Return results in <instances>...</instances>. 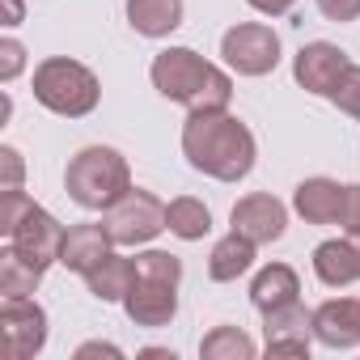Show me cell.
I'll list each match as a JSON object with an SVG mask.
<instances>
[{
	"instance_id": "16",
	"label": "cell",
	"mask_w": 360,
	"mask_h": 360,
	"mask_svg": "<svg viewBox=\"0 0 360 360\" xmlns=\"http://www.w3.org/2000/svg\"><path fill=\"white\" fill-rule=\"evenodd\" d=\"M314 276L326 288H347L360 280V255L352 238H330L322 246H314Z\"/></svg>"
},
{
	"instance_id": "9",
	"label": "cell",
	"mask_w": 360,
	"mask_h": 360,
	"mask_svg": "<svg viewBox=\"0 0 360 360\" xmlns=\"http://www.w3.org/2000/svg\"><path fill=\"white\" fill-rule=\"evenodd\" d=\"M347 68H352V60L335 43H305L292 56V81L305 94H314V98H330L339 89V81H343Z\"/></svg>"
},
{
	"instance_id": "15",
	"label": "cell",
	"mask_w": 360,
	"mask_h": 360,
	"mask_svg": "<svg viewBox=\"0 0 360 360\" xmlns=\"http://www.w3.org/2000/svg\"><path fill=\"white\" fill-rule=\"evenodd\" d=\"M115 250L106 225H72L68 238H64V255H60V267L77 271V276H89L106 255Z\"/></svg>"
},
{
	"instance_id": "23",
	"label": "cell",
	"mask_w": 360,
	"mask_h": 360,
	"mask_svg": "<svg viewBox=\"0 0 360 360\" xmlns=\"http://www.w3.org/2000/svg\"><path fill=\"white\" fill-rule=\"evenodd\" d=\"M43 267H34L30 259H22L13 246L0 250V292L5 297H30L39 284H43Z\"/></svg>"
},
{
	"instance_id": "27",
	"label": "cell",
	"mask_w": 360,
	"mask_h": 360,
	"mask_svg": "<svg viewBox=\"0 0 360 360\" xmlns=\"http://www.w3.org/2000/svg\"><path fill=\"white\" fill-rule=\"evenodd\" d=\"M0 165H5V178H0V191H13V187H22V183H26V161H22V153H18L13 144H5V148H0Z\"/></svg>"
},
{
	"instance_id": "30",
	"label": "cell",
	"mask_w": 360,
	"mask_h": 360,
	"mask_svg": "<svg viewBox=\"0 0 360 360\" xmlns=\"http://www.w3.org/2000/svg\"><path fill=\"white\" fill-rule=\"evenodd\" d=\"M89 356H110V360H119V356H123V347L94 339V343H81V347H77V360H89Z\"/></svg>"
},
{
	"instance_id": "29",
	"label": "cell",
	"mask_w": 360,
	"mask_h": 360,
	"mask_svg": "<svg viewBox=\"0 0 360 360\" xmlns=\"http://www.w3.org/2000/svg\"><path fill=\"white\" fill-rule=\"evenodd\" d=\"M347 233H360V183H352L347 187V195H343V221H339Z\"/></svg>"
},
{
	"instance_id": "5",
	"label": "cell",
	"mask_w": 360,
	"mask_h": 360,
	"mask_svg": "<svg viewBox=\"0 0 360 360\" xmlns=\"http://www.w3.org/2000/svg\"><path fill=\"white\" fill-rule=\"evenodd\" d=\"M102 225L110 233L115 246L131 250V246H148L157 233H165V204L144 191V187H131L123 200H115L106 212H102Z\"/></svg>"
},
{
	"instance_id": "34",
	"label": "cell",
	"mask_w": 360,
	"mask_h": 360,
	"mask_svg": "<svg viewBox=\"0 0 360 360\" xmlns=\"http://www.w3.org/2000/svg\"><path fill=\"white\" fill-rule=\"evenodd\" d=\"M347 238H352V242H356V255H360V233H347Z\"/></svg>"
},
{
	"instance_id": "19",
	"label": "cell",
	"mask_w": 360,
	"mask_h": 360,
	"mask_svg": "<svg viewBox=\"0 0 360 360\" xmlns=\"http://www.w3.org/2000/svg\"><path fill=\"white\" fill-rule=\"evenodd\" d=\"M255 242L250 238H242L238 229H229L217 246H212V255H208V280H217V284H233L238 276H246L250 267H255Z\"/></svg>"
},
{
	"instance_id": "17",
	"label": "cell",
	"mask_w": 360,
	"mask_h": 360,
	"mask_svg": "<svg viewBox=\"0 0 360 360\" xmlns=\"http://www.w3.org/2000/svg\"><path fill=\"white\" fill-rule=\"evenodd\" d=\"M292 301H301V280H297V271L288 263H267L250 280V305L259 314L280 309V305H292Z\"/></svg>"
},
{
	"instance_id": "32",
	"label": "cell",
	"mask_w": 360,
	"mask_h": 360,
	"mask_svg": "<svg viewBox=\"0 0 360 360\" xmlns=\"http://www.w3.org/2000/svg\"><path fill=\"white\" fill-rule=\"evenodd\" d=\"M0 9H5V26H22V18H26L22 0H0Z\"/></svg>"
},
{
	"instance_id": "24",
	"label": "cell",
	"mask_w": 360,
	"mask_h": 360,
	"mask_svg": "<svg viewBox=\"0 0 360 360\" xmlns=\"http://www.w3.org/2000/svg\"><path fill=\"white\" fill-rule=\"evenodd\" d=\"M30 208H34V200H30L22 187H13V191H0V233L9 238V233H13V225H18V221L30 212Z\"/></svg>"
},
{
	"instance_id": "8",
	"label": "cell",
	"mask_w": 360,
	"mask_h": 360,
	"mask_svg": "<svg viewBox=\"0 0 360 360\" xmlns=\"http://www.w3.org/2000/svg\"><path fill=\"white\" fill-rule=\"evenodd\" d=\"M64 238H68V229L47 212V208H30L18 225H13V233L5 238L22 259H30L34 267H51V263H60V255H64Z\"/></svg>"
},
{
	"instance_id": "6",
	"label": "cell",
	"mask_w": 360,
	"mask_h": 360,
	"mask_svg": "<svg viewBox=\"0 0 360 360\" xmlns=\"http://www.w3.org/2000/svg\"><path fill=\"white\" fill-rule=\"evenodd\" d=\"M221 56L238 77H267L280 64V34L263 22H238L225 30Z\"/></svg>"
},
{
	"instance_id": "22",
	"label": "cell",
	"mask_w": 360,
	"mask_h": 360,
	"mask_svg": "<svg viewBox=\"0 0 360 360\" xmlns=\"http://www.w3.org/2000/svg\"><path fill=\"white\" fill-rule=\"evenodd\" d=\"M259 343L242 330V326H212L200 339V356L204 360H255Z\"/></svg>"
},
{
	"instance_id": "13",
	"label": "cell",
	"mask_w": 360,
	"mask_h": 360,
	"mask_svg": "<svg viewBox=\"0 0 360 360\" xmlns=\"http://www.w3.org/2000/svg\"><path fill=\"white\" fill-rule=\"evenodd\" d=\"M314 339L322 347H360V297H330L314 309Z\"/></svg>"
},
{
	"instance_id": "11",
	"label": "cell",
	"mask_w": 360,
	"mask_h": 360,
	"mask_svg": "<svg viewBox=\"0 0 360 360\" xmlns=\"http://www.w3.org/2000/svg\"><path fill=\"white\" fill-rule=\"evenodd\" d=\"M229 225H233L242 238H250L255 246H271V242H280L284 229H288V208H284L276 195L255 191V195H242V200L233 204Z\"/></svg>"
},
{
	"instance_id": "28",
	"label": "cell",
	"mask_w": 360,
	"mask_h": 360,
	"mask_svg": "<svg viewBox=\"0 0 360 360\" xmlns=\"http://www.w3.org/2000/svg\"><path fill=\"white\" fill-rule=\"evenodd\" d=\"M318 5V13L326 18V22H356L360 18V0H314Z\"/></svg>"
},
{
	"instance_id": "26",
	"label": "cell",
	"mask_w": 360,
	"mask_h": 360,
	"mask_svg": "<svg viewBox=\"0 0 360 360\" xmlns=\"http://www.w3.org/2000/svg\"><path fill=\"white\" fill-rule=\"evenodd\" d=\"M22 68H26V47L9 34V39H0V81L5 85H13L18 77H22Z\"/></svg>"
},
{
	"instance_id": "4",
	"label": "cell",
	"mask_w": 360,
	"mask_h": 360,
	"mask_svg": "<svg viewBox=\"0 0 360 360\" xmlns=\"http://www.w3.org/2000/svg\"><path fill=\"white\" fill-rule=\"evenodd\" d=\"M34 102L51 115H60V119H85L102 102V81L81 60L47 56L34 68Z\"/></svg>"
},
{
	"instance_id": "12",
	"label": "cell",
	"mask_w": 360,
	"mask_h": 360,
	"mask_svg": "<svg viewBox=\"0 0 360 360\" xmlns=\"http://www.w3.org/2000/svg\"><path fill=\"white\" fill-rule=\"evenodd\" d=\"M123 314L136 322V326H169L174 314H178V284L174 280H153V276H136L131 280V292L123 297Z\"/></svg>"
},
{
	"instance_id": "31",
	"label": "cell",
	"mask_w": 360,
	"mask_h": 360,
	"mask_svg": "<svg viewBox=\"0 0 360 360\" xmlns=\"http://www.w3.org/2000/svg\"><path fill=\"white\" fill-rule=\"evenodd\" d=\"M246 5H250L255 13H263V18H284L297 0H246Z\"/></svg>"
},
{
	"instance_id": "21",
	"label": "cell",
	"mask_w": 360,
	"mask_h": 360,
	"mask_svg": "<svg viewBox=\"0 0 360 360\" xmlns=\"http://www.w3.org/2000/svg\"><path fill=\"white\" fill-rule=\"evenodd\" d=\"M165 229L183 242H204L212 233V212L195 195H178V200L165 204Z\"/></svg>"
},
{
	"instance_id": "18",
	"label": "cell",
	"mask_w": 360,
	"mask_h": 360,
	"mask_svg": "<svg viewBox=\"0 0 360 360\" xmlns=\"http://www.w3.org/2000/svg\"><path fill=\"white\" fill-rule=\"evenodd\" d=\"M123 9L140 39H165L183 26V0H127Z\"/></svg>"
},
{
	"instance_id": "7",
	"label": "cell",
	"mask_w": 360,
	"mask_h": 360,
	"mask_svg": "<svg viewBox=\"0 0 360 360\" xmlns=\"http://www.w3.org/2000/svg\"><path fill=\"white\" fill-rule=\"evenodd\" d=\"M0 343L9 360H34L47 347V309L34 297L0 301Z\"/></svg>"
},
{
	"instance_id": "2",
	"label": "cell",
	"mask_w": 360,
	"mask_h": 360,
	"mask_svg": "<svg viewBox=\"0 0 360 360\" xmlns=\"http://www.w3.org/2000/svg\"><path fill=\"white\" fill-rule=\"evenodd\" d=\"M153 89L187 110H229L233 102V77L217 64H208L191 47H165L153 56Z\"/></svg>"
},
{
	"instance_id": "14",
	"label": "cell",
	"mask_w": 360,
	"mask_h": 360,
	"mask_svg": "<svg viewBox=\"0 0 360 360\" xmlns=\"http://www.w3.org/2000/svg\"><path fill=\"white\" fill-rule=\"evenodd\" d=\"M343 195L347 187H339L335 178H305L292 191V212L305 221V225H339L343 221Z\"/></svg>"
},
{
	"instance_id": "25",
	"label": "cell",
	"mask_w": 360,
	"mask_h": 360,
	"mask_svg": "<svg viewBox=\"0 0 360 360\" xmlns=\"http://www.w3.org/2000/svg\"><path fill=\"white\" fill-rule=\"evenodd\" d=\"M330 102H335L343 115H352V119L360 123V64H352V68L343 72V81H339V89L330 94Z\"/></svg>"
},
{
	"instance_id": "3",
	"label": "cell",
	"mask_w": 360,
	"mask_h": 360,
	"mask_svg": "<svg viewBox=\"0 0 360 360\" xmlns=\"http://www.w3.org/2000/svg\"><path fill=\"white\" fill-rule=\"evenodd\" d=\"M64 191L85 212H106L115 200L131 191V165L110 144H85L68 169H64Z\"/></svg>"
},
{
	"instance_id": "10",
	"label": "cell",
	"mask_w": 360,
	"mask_h": 360,
	"mask_svg": "<svg viewBox=\"0 0 360 360\" xmlns=\"http://www.w3.org/2000/svg\"><path fill=\"white\" fill-rule=\"evenodd\" d=\"M263 347L271 356H309L314 347V309L301 301L263 314Z\"/></svg>"
},
{
	"instance_id": "1",
	"label": "cell",
	"mask_w": 360,
	"mask_h": 360,
	"mask_svg": "<svg viewBox=\"0 0 360 360\" xmlns=\"http://www.w3.org/2000/svg\"><path fill=\"white\" fill-rule=\"evenodd\" d=\"M183 157L191 169L217 178V183H242L255 169L259 144L255 131L229 110H191L183 123Z\"/></svg>"
},
{
	"instance_id": "33",
	"label": "cell",
	"mask_w": 360,
	"mask_h": 360,
	"mask_svg": "<svg viewBox=\"0 0 360 360\" xmlns=\"http://www.w3.org/2000/svg\"><path fill=\"white\" fill-rule=\"evenodd\" d=\"M140 356H144V360H174V352H169V347H144Z\"/></svg>"
},
{
	"instance_id": "20",
	"label": "cell",
	"mask_w": 360,
	"mask_h": 360,
	"mask_svg": "<svg viewBox=\"0 0 360 360\" xmlns=\"http://www.w3.org/2000/svg\"><path fill=\"white\" fill-rule=\"evenodd\" d=\"M131 280H136V263H131L127 255H115V250L85 276L89 292H94L98 301H106V305H123V297L131 292Z\"/></svg>"
}]
</instances>
